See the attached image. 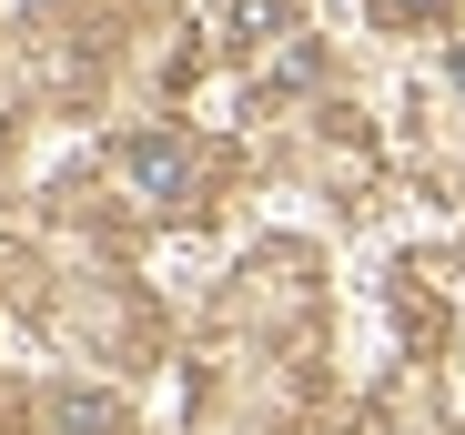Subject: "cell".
<instances>
[{
    "mask_svg": "<svg viewBox=\"0 0 465 435\" xmlns=\"http://www.w3.org/2000/svg\"><path fill=\"white\" fill-rule=\"evenodd\" d=\"M122 173H132L142 193L183 203V193H193V142H173V132H142V142H122Z\"/></svg>",
    "mask_w": 465,
    "mask_h": 435,
    "instance_id": "6da1fadb",
    "label": "cell"
},
{
    "mask_svg": "<svg viewBox=\"0 0 465 435\" xmlns=\"http://www.w3.org/2000/svg\"><path fill=\"white\" fill-rule=\"evenodd\" d=\"M384 11H405V21H435V11H445V0H384Z\"/></svg>",
    "mask_w": 465,
    "mask_h": 435,
    "instance_id": "277c9868",
    "label": "cell"
},
{
    "mask_svg": "<svg viewBox=\"0 0 465 435\" xmlns=\"http://www.w3.org/2000/svg\"><path fill=\"white\" fill-rule=\"evenodd\" d=\"M455 82H465V51H455Z\"/></svg>",
    "mask_w": 465,
    "mask_h": 435,
    "instance_id": "5b68a950",
    "label": "cell"
},
{
    "mask_svg": "<svg viewBox=\"0 0 465 435\" xmlns=\"http://www.w3.org/2000/svg\"><path fill=\"white\" fill-rule=\"evenodd\" d=\"M293 31V0H232V41H273Z\"/></svg>",
    "mask_w": 465,
    "mask_h": 435,
    "instance_id": "7a4b0ae2",
    "label": "cell"
},
{
    "mask_svg": "<svg viewBox=\"0 0 465 435\" xmlns=\"http://www.w3.org/2000/svg\"><path fill=\"white\" fill-rule=\"evenodd\" d=\"M112 425H122L112 405H82V395H71V405H61V435H112Z\"/></svg>",
    "mask_w": 465,
    "mask_h": 435,
    "instance_id": "3957f363",
    "label": "cell"
}]
</instances>
